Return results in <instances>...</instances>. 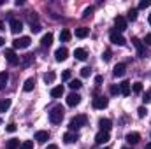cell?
Wrapping results in <instances>:
<instances>
[{"mask_svg":"<svg viewBox=\"0 0 151 149\" xmlns=\"http://www.w3.org/2000/svg\"><path fill=\"white\" fill-rule=\"evenodd\" d=\"M63 116H65V109L62 105H56V107H53L49 111V121L53 125H60L63 121Z\"/></svg>","mask_w":151,"mask_h":149,"instance_id":"cell-1","label":"cell"},{"mask_svg":"<svg viewBox=\"0 0 151 149\" xmlns=\"http://www.w3.org/2000/svg\"><path fill=\"white\" fill-rule=\"evenodd\" d=\"M86 123H88V117H86L84 114H79V116H74V117L70 119V123H69V128H70V132H76L77 128L84 126Z\"/></svg>","mask_w":151,"mask_h":149,"instance_id":"cell-2","label":"cell"},{"mask_svg":"<svg viewBox=\"0 0 151 149\" xmlns=\"http://www.w3.org/2000/svg\"><path fill=\"white\" fill-rule=\"evenodd\" d=\"M30 44H32V39L30 37H19V39H14L12 40L14 49H27Z\"/></svg>","mask_w":151,"mask_h":149,"instance_id":"cell-3","label":"cell"},{"mask_svg":"<svg viewBox=\"0 0 151 149\" xmlns=\"http://www.w3.org/2000/svg\"><path fill=\"white\" fill-rule=\"evenodd\" d=\"M132 44L135 46V49H137V54L141 56V58H146V46L142 44V40H139L137 37L132 39Z\"/></svg>","mask_w":151,"mask_h":149,"instance_id":"cell-4","label":"cell"},{"mask_svg":"<svg viewBox=\"0 0 151 149\" xmlns=\"http://www.w3.org/2000/svg\"><path fill=\"white\" fill-rule=\"evenodd\" d=\"M5 60L11 63V65H18L19 63V58H18V54L14 53V49H5Z\"/></svg>","mask_w":151,"mask_h":149,"instance_id":"cell-5","label":"cell"},{"mask_svg":"<svg viewBox=\"0 0 151 149\" xmlns=\"http://www.w3.org/2000/svg\"><path fill=\"white\" fill-rule=\"evenodd\" d=\"M109 39H111V42H113V44H116V46H125V44H127V42H125V37H123L119 32H116V30H114V32H111Z\"/></svg>","mask_w":151,"mask_h":149,"instance_id":"cell-6","label":"cell"},{"mask_svg":"<svg viewBox=\"0 0 151 149\" xmlns=\"http://www.w3.org/2000/svg\"><path fill=\"white\" fill-rule=\"evenodd\" d=\"M114 27H116V32H123V30H127V19L123 18V16H116L114 18Z\"/></svg>","mask_w":151,"mask_h":149,"instance_id":"cell-7","label":"cell"},{"mask_svg":"<svg viewBox=\"0 0 151 149\" xmlns=\"http://www.w3.org/2000/svg\"><path fill=\"white\" fill-rule=\"evenodd\" d=\"M67 58H69L67 47H58V49L55 51V60H56V62H65Z\"/></svg>","mask_w":151,"mask_h":149,"instance_id":"cell-8","label":"cell"},{"mask_svg":"<svg viewBox=\"0 0 151 149\" xmlns=\"http://www.w3.org/2000/svg\"><path fill=\"white\" fill-rule=\"evenodd\" d=\"M9 25H11V32H12V34H19V32L23 30V23H21L19 19H16V18H11Z\"/></svg>","mask_w":151,"mask_h":149,"instance_id":"cell-9","label":"cell"},{"mask_svg":"<svg viewBox=\"0 0 151 149\" xmlns=\"http://www.w3.org/2000/svg\"><path fill=\"white\" fill-rule=\"evenodd\" d=\"M109 105V100L106 98V97H97V98H93V107L95 109H106Z\"/></svg>","mask_w":151,"mask_h":149,"instance_id":"cell-10","label":"cell"},{"mask_svg":"<svg viewBox=\"0 0 151 149\" xmlns=\"http://www.w3.org/2000/svg\"><path fill=\"white\" fill-rule=\"evenodd\" d=\"M118 86H119V93H121L123 97H128V95L132 93V88H130V82H128V81H123V82H119Z\"/></svg>","mask_w":151,"mask_h":149,"instance_id":"cell-11","label":"cell"},{"mask_svg":"<svg viewBox=\"0 0 151 149\" xmlns=\"http://www.w3.org/2000/svg\"><path fill=\"white\" fill-rule=\"evenodd\" d=\"M99 126H100V132H109L111 126H113V123H111V119H107V117H100V119H99Z\"/></svg>","mask_w":151,"mask_h":149,"instance_id":"cell-12","label":"cell"},{"mask_svg":"<svg viewBox=\"0 0 151 149\" xmlns=\"http://www.w3.org/2000/svg\"><path fill=\"white\" fill-rule=\"evenodd\" d=\"M95 142L97 144H106V142H109V132H99L97 135H95Z\"/></svg>","mask_w":151,"mask_h":149,"instance_id":"cell-13","label":"cell"},{"mask_svg":"<svg viewBox=\"0 0 151 149\" xmlns=\"http://www.w3.org/2000/svg\"><path fill=\"white\" fill-rule=\"evenodd\" d=\"M79 104H81V97H79L77 93H70V95L67 97V105L76 107V105H79Z\"/></svg>","mask_w":151,"mask_h":149,"instance_id":"cell-14","label":"cell"},{"mask_svg":"<svg viewBox=\"0 0 151 149\" xmlns=\"http://www.w3.org/2000/svg\"><path fill=\"white\" fill-rule=\"evenodd\" d=\"M51 44H53V34L47 32V34H44L42 39H40V46H42V47H49Z\"/></svg>","mask_w":151,"mask_h":149,"instance_id":"cell-15","label":"cell"},{"mask_svg":"<svg viewBox=\"0 0 151 149\" xmlns=\"http://www.w3.org/2000/svg\"><path fill=\"white\" fill-rule=\"evenodd\" d=\"M125 139H127V142H128V144H137V142L141 140V135H139L137 132H130V133H127V137H125Z\"/></svg>","mask_w":151,"mask_h":149,"instance_id":"cell-16","label":"cell"},{"mask_svg":"<svg viewBox=\"0 0 151 149\" xmlns=\"http://www.w3.org/2000/svg\"><path fill=\"white\" fill-rule=\"evenodd\" d=\"M77 139H79V135L74 133V132H67V133L63 135V142H65V144H72V142H76Z\"/></svg>","mask_w":151,"mask_h":149,"instance_id":"cell-17","label":"cell"},{"mask_svg":"<svg viewBox=\"0 0 151 149\" xmlns=\"http://www.w3.org/2000/svg\"><path fill=\"white\" fill-rule=\"evenodd\" d=\"M47 139H49V132H44V130H40V132H37V133H35V140H37L39 144H44Z\"/></svg>","mask_w":151,"mask_h":149,"instance_id":"cell-18","label":"cell"},{"mask_svg":"<svg viewBox=\"0 0 151 149\" xmlns=\"http://www.w3.org/2000/svg\"><path fill=\"white\" fill-rule=\"evenodd\" d=\"M125 70H127V65H125V63H118V65L114 67L113 74L116 75V77H123V75H125Z\"/></svg>","mask_w":151,"mask_h":149,"instance_id":"cell-19","label":"cell"},{"mask_svg":"<svg viewBox=\"0 0 151 149\" xmlns=\"http://www.w3.org/2000/svg\"><path fill=\"white\" fill-rule=\"evenodd\" d=\"M74 56H76V60H79V62H84L86 58H88V53L84 51V49H81V47H77L74 51Z\"/></svg>","mask_w":151,"mask_h":149,"instance_id":"cell-20","label":"cell"},{"mask_svg":"<svg viewBox=\"0 0 151 149\" xmlns=\"http://www.w3.org/2000/svg\"><path fill=\"white\" fill-rule=\"evenodd\" d=\"M90 35V28H86V27H81V28H76V37L79 39H84Z\"/></svg>","mask_w":151,"mask_h":149,"instance_id":"cell-21","label":"cell"},{"mask_svg":"<svg viewBox=\"0 0 151 149\" xmlns=\"http://www.w3.org/2000/svg\"><path fill=\"white\" fill-rule=\"evenodd\" d=\"M63 91H65V90H63L62 84H60V86H55V88L51 90V97H53V98H60V97L63 95Z\"/></svg>","mask_w":151,"mask_h":149,"instance_id":"cell-22","label":"cell"},{"mask_svg":"<svg viewBox=\"0 0 151 149\" xmlns=\"http://www.w3.org/2000/svg\"><path fill=\"white\" fill-rule=\"evenodd\" d=\"M34 86H35V81H34V77H28V79L25 81V84H23V90L28 93V91H32V90H34Z\"/></svg>","mask_w":151,"mask_h":149,"instance_id":"cell-23","label":"cell"},{"mask_svg":"<svg viewBox=\"0 0 151 149\" xmlns=\"http://www.w3.org/2000/svg\"><path fill=\"white\" fill-rule=\"evenodd\" d=\"M9 107H11V100H9V98L0 100V112H7L9 111Z\"/></svg>","mask_w":151,"mask_h":149,"instance_id":"cell-24","label":"cell"},{"mask_svg":"<svg viewBox=\"0 0 151 149\" xmlns=\"http://www.w3.org/2000/svg\"><path fill=\"white\" fill-rule=\"evenodd\" d=\"M5 146H7V149H18L21 144H19V140H18V139H9Z\"/></svg>","mask_w":151,"mask_h":149,"instance_id":"cell-25","label":"cell"},{"mask_svg":"<svg viewBox=\"0 0 151 149\" xmlns=\"http://www.w3.org/2000/svg\"><path fill=\"white\" fill-rule=\"evenodd\" d=\"M7 81H9V74H7V72H0V90L5 88Z\"/></svg>","mask_w":151,"mask_h":149,"instance_id":"cell-26","label":"cell"},{"mask_svg":"<svg viewBox=\"0 0 151 149\" xmlns=\"http://www.w3.org/2000/svg\"><path fill=\"white\" fill-rule=\"evenodd\" d=\"M60 40H62V42H69V40H70V32H69V30H62V32H60Z\"/></svg>","mask_w":151,"mask_h":149,"instance_id":"cell-27","label":"cell"},{"mask_svg":"<svg viewBox=\"0 0 151 149\" xmlns=\"http://www.w3.org/2000/svg\"><path fill=\"white\" fill-rule=\"evenodd\" d=\"M69 86H70V90H79V88L83 86V82H81L79 79H70V82H69Z\"/></svg>","mask_w":151,"mask_h":149,"instance_id":"cell-28","label":"cell"},{"mask_svg":"<svg viewBox=\"0 0 151 149\" xmlns=\"http://www.w3.org/2000/svg\"><path fill=\"white\" fill-rule=\"evenodd\" d=\"M55 77H56L55 72H47V74H44V82H46V84H51V82L55 81Z\"/></svg>","mask_w":151,"mask_h":149,"instance_id":"cell-29","label":"cell"},{"mask_svg":"<svg viewBox=\"0 0 151 149\" xmlns=\"http://www.w3.org/2000/svg\"><path fill=\"white\" fill-rule=\"evenodd\" d=\"M19 149H34V140H25V142H21Z\"/></svg>","mask_w":151,"mask_h":149,"instance_id":"cell-30","label":"cell"},{"mask_svg":"<svg viewBox=\"0 0 151 149\" xmlns=\"http://www.w3.org/2000/svg\"><path fill=\"white\" fill-rule=\"evenodd\" d=\"M132 91H134V93H142V82H134Z\"/></svg>","mask_w":151,"mask_h":149,"instance_id":"cell-31","label":"cell"},{"mask_svg":"<svg viewBox=\"0 0 151 149\" xmlns=\"http://www.w3.org/2000/svg\"><path fill=\"white\" fill-rule=\"evenodd\" d=\"M128 19L130 21H135L137 19V9H130L128 11Z\"/></svg>","mask_w":151,"mask_h":149,"instance_id":"cell-32","label":"cell"},{"mask_svg":"<svg viewBox=\"0 0 151 149\" xmlns=\"http://www.w3.org/2000/svg\"><path fill=\"white\" fill-rule=\"evenodd\" d=\"M109 93H111V95H118V93H119V86H118V84H111V86H109Z\"/></svg>","mask_w":151,"mask_h":149,"instance_id":"cell-33","label":"cell"},{"mask_svg":"<svg viewBox=\"0 0 151 149\" xmlns=\"http://www.w3.org/2000/svg\"><path fill=\"white\" fill-rule=\"evenodd\" d=\"M151 5V0H141L139 2V9H146V7H150Z\"/></svg>","mask_w":151,"mask_h":149,"instance_id":"cell-34","label":"cell"},{"mask_svg":"<svg viewBox=\"0 0 151 149\" xmlns=\"http://www.w3.org/2000/svg\"><path fill=\"white\" fill-rule=\"evenodd\" d=\"M90 74H91V69H90V67H83V69H81V75H83V77H88Z\"/></svg>","mask_w":151,"mask_h":149,"instance_id":"cell-35","label":"cell"},{"mask_svg":"<svg viewBox=\"0 0 151 149\" xmlns=\"http://www.w3.org/2000/svg\"><path fill=\"white\" fill-rule=\"evenodd\" d=\"M91 14H93V7H86L84 12H83V18H90Z\"/></svg>","mask_w":151,"mask_h":149,"instance_id":"cell-36","label":"cell"},{"mask_svg":"<svg viewBox=\"0 0 151 149\" xmlns=\"http://www.w3.org/2000/svg\"><path fill=\"white\" fill-rule=\"evenodd\" d=\"M146 112H148L146 107H139V109H137V116H139V117H144V116H146Z\"/></svg>","mask_w":151,"mask_h":149,"instance_id":"cell-37","label":"cell"},{"mask_svg":"<svg viewBox=\"0 0 151 149\" xmlns=\"http://www.w3.org/2000/svg\"><path fill=\"white\" fill-rule=\"evenodd\" d=\"M142 102H144V104H148V102H151V93H150V91H146V93L142 95Z\"/></svg>","mask_w":151,"mask_h":149,"instance_id":"cell-38","label":"cell"},{"mask_svg":"<svg viewBox=\"0 0 151 149\" xmlns=\"http://www.w3.org/2000/svg\"><path fill=\"white\" fill-rule=\"evenodd\" d=\"M5 130H7L9 133H12V132H16V125H14V123H9V125L5 126Z\"/></svg>","mask_w":151,"mask_h":149,"instance_id":"cell-39","label":"cell"},{"mask_svg":"<svg viewBox=\"0 0 151 149\" xmlns=\"http://www.w3.org/2000/svg\"><path fill=\"white\" fill-rule=\"evenodd\" d=\"M32 58H34V54H25V58H23V63H25V65H28V63L32 62Z\"/></svg>","mask_w":151,"mask_h":149,"instance_id":"cell-40","label":"cell"},{"mask_svg":"<svg viewBox=\"0 0 151 149\" xmlns=\"http://www.w3.org/2000/svg\"><path fill=\"white\" fill-rule=\"evenodd\" d=\"M102 60H104V62H109V60H111V51H106V53L102 54Z\"/></svg>","mask_w":151,"mask_h":149,"instance_id":"cell-41","label":"cell"},{"mask_svg":"<svg viewBox=\"0 0 151 149\" xmlns=\"http://www.w3.org/2000/svg\"><path fill=\"white\" fill-rule=\"evenodd\" d=\"M62 79H63V81H69V79H70V70H65V72L62 74Z\"/></svg>","mask_w":151,"mask_h":149,"instance_id":"cell-42","label":"cell"},{"mask_svg":"<svg viewBox=\"0 0 151 149\" xmlns=\"http://www.w3.org/2000/svg\"><path fill=\"white\" fill-rule=\"evenodd\" d=\"M30 30H32L34 34H39V32H40V25H32V28H30Z\"/></svg>","mask_w":151,"mask_h":149,"instance_id":"cell-43","label":"cell"},{"mask_svg":"<svg viewBox=\"0 0 151 149\" xmlns=\"http://www.w3.org/2000/svg\"><path fill=\"white\" fill-rule=\"evenodd\" d=\"M102 81H104L102 75H97V77H95V82H97V84H102Z\"/></svg>","mask_w":151,"mask_h":149,"instance_id":"cell-44","label":"cell"},{"mask_svg":"<svg viewBox=\"0 0 151 149\" xmlns=\"http://www.w3.org/2000/svg\"><path fill=\"white\" fill-rule=\"evenodd\" d=\"M144 42H146L148 46H151V34H148V35H146V39H144Z\"/></svg>","mask_w":151,"mask_h":149,"instance_id":"cell-45","label":"cell"},{"mask_svg":"<svg viewBox=\"0 0 151 149\" xmlns=\"http://www.w3.org/2000/svg\"><path fill=\"white\" fill-rule=\"evenodd\" d=\"M46 149H58V146H55V144H49Z\"/></svg>","mask_w":151,"mask_h":149,"instance_id":"cell-46","label":"cell"},{"mask_svg":"<svg viewBox=\"0 0 151 149\" xmlns=\"http://www.w3.org/2000/svg\"><path fill=\"white\" fill-rule=\"evenodd\" d=\"M4 42H5V40H4V39L0 37V47H2V46H4Z\"/></svg>","mask_w":151,"mask_h":149,"instance_id":"cell-47","label":"cell"},{"mask_svg":"<svg viewBox=\"0 0 151 149\" xmlns=\"http://www.w3.org/2000/svg\"><path fill=\"white\" fill-rule=\"evenodd\" d=\"M0 30H4V23L2 21H0Z\"/></svg>","mask_w":151,"mask_h":149,"instance_id":"cell-48","label":"cell"},{"mask_svg":"<svg viewBox=\"0 0 151 149\" xmlns=\"http://www.w3.org/2000/svg\"><path fill=\"white\" fill-rule=\"evenodd\" d=\"M144 149H151V142H150V144H148V146H146Z\"/></svg>","mask_w":151,"mask_h":149,"instance_id":"cell-49","label":"cell"},{"mask_svg":"<svg viewBox=\"0 0 151 149\" xmlns=\"http://www.w3.org/2000/svg\"><path fill=\"white\" fill-rule=\"evenodd\" d=\"M148 21H150V25H151V14H150V18H148Z\"/></svg>","mask_w":151,"mask_h":149,"instance_id":"cell-50","label":"cell"},{"mask_svg":"<svg viewBox=\"0 0 151 149\" xmlns=\"http://www.w3.org/2000/svg\"><path fill=\"white\" fill-rule=\"evenodd\" d=\"M121 149H128V148H121Z\"/></svg>","mask_w":151,"mask_h":149,"instance_id":"cell-51","label":"cell"},{"mask_svg":"<svg viewBox=\"0 0 151 149\" xmlns=\"http://www.w3.org/2000/svg\"><path fill=\"white\" fill-rule=\"evenodd\" d=\"M0 123H2V117H0Z\"/></svg>","mask_w":151,"mask_h":149,"instance_id":"cell-52","label":"cell"},{"mask_svg":"<svg viewBox=\"0 0 151 149\" xmlns=\"http://www.w3.org/2000/svg\"><path fill=\"white\" fill-rule=\"evenodd\" d=\"M104 149H109V148H104Z\"/></svg>","mask_w":151,"mask_h":149,"instance_id":"cell-53","label":"cell"}]
</instances>
